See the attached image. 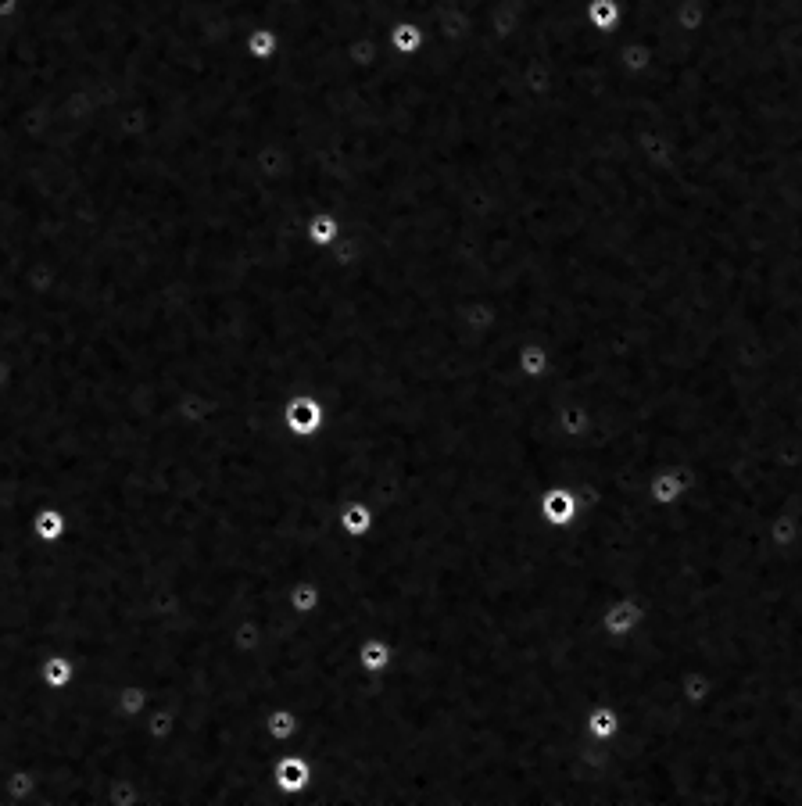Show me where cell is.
Wrapping results in <instances>:
<instances>
[{
	"label": "cell",
	"instance_id": "7",
	"mask_svg": "<svg viewBox=\"0 0 802 806\" xmlns=\"http://www.w3.org/2000/svg\"><path fill=\"white\" fill-rule=\"evenodd\" d=\"M273 781H276V789L287 792V796L308 792V789H312V760H308L305 753L283 756L280 764L273 767Z\"/></svg>",
	"mask_w": 802,
	"mask_h": 806
},
{
	"label": "cell",
	"instance_id": "2",
	"mask_svg": "<svg viewBox=\"0 0 802 806\" xmlns=\"http://www.w3.org/2000/svg\"><path fill=\"white\" fill-rule=\"evenodd\" d=\"M538 516L548 531H570L577 520H581V502H577V491L566 488V484H548L538 498Z\"/></svg>",
	"mask_w": 802,
	"mask_h": 806
},
{
	"label": "cell",
	"instance_id": "1",
	"mask_svg": "<svg viewBox=\"0 0 802 806\" xmlns=\"http://www.w3.org/2000/svg\"><path fill=\"white\" fill-rule=\"evenodd\" d=\"M645 617H649L645 602L634 599V595H616V599H609L606 606H602V613H598V627H602L606 638L623 642V638H631L634 631L645 624Z\"/></svg>",
	"mask_w": 802,
	"mask_h": 806
},
{
	"label": "cell",
	"instance_id": "6",
	"mask_svg": "<svg viewBox=\"0 0 802 806\" xmlns=\"http://www.w3.org/2000/svg\"><path fill=\"white\" fill-rule=\"evenodd\" d=\"M355 663H359V670H362V674H369V678H380V674H387V670L394 667L391 638H384V635L362 638V642L355 645Z\"/></svg>",
	"mask_w": 802,
	"mask_h": 806
},
{
	"label": "cell",
	"instance_id": "15",
	"mask_svg": "<svg viewBox=\"0 0 802 806\" xmlns=\"http://www.w3.org/2000/svg\"><path fill=\"white\" fill-rule=\"evenodd\" d=\"M520 369H523V377H530V380L545 377V373H548V352H545V348H538V344H530V348H523V355H520Z\"/></svg>",
	"mask_w": 802,
	"mask_h": 806
},
{
	"label": "cell",
	"instance_id": "20",
	"mask_svg": "<svg viewBox=\"0 0 802 806\" xmlns=\"http://www.w3.org/2000/svg\"><path fill=\"white\" fill-rule=\"evenodd\" d=\"M51 678L54 681H65V663H51Z\"/></svg>",
	"mask_w": 802,
	"mask_h": 806
},
{
	"label": "cell",
	"instance_id": "3",
	"mask_svg": "<svg viewBox=\"0 0 802 806\" xmlns=\"http://www.w3.org/2000/svg\"><path fill=\"white\" fill-rule=\"evenodd\" d=\"M645 491H649L652 506L677 509L688 498V491H692V473L684 470V466H659L649 477V488Z\"/></svg>",
	"mask_w": 802,
	"mask_h": 806
},
{
	"label": "cell",
	"instance_id": "19",
	"mask_svg": "<svg viewBox=\"0 0 802 806\" xmlns=\"http://www.w3.org/2000/svg\"><path fill=\"white\" fill-rule=\"evenodd\" d=\"M43 516H47V520H43V534H47V538H54V534L61 531V520L54 513H43Z\"/></svg>",
	"mask_w": 802,
	"mask_h": 806
},
{
	"label": "cell",
	"instance_id": "16",
	"mask_svg": "<svg viewBox=\"0 0 802 806\" xmlns=\"http://www.w3.org/2000/svg\"><path fill=\"white\" fill-rule=\"evenodd\" d=\"M623 65H627L631 72H645L652 65L649 47H641V43H631V47H623Z\"/></svg>",
	"mask_w": 802,
	"mask_h": 806
},
{
	"label": "cell",
	"instance_id": "9",
	"mask_svg": "<svg viewBox=\"0 0 802 806\" xmlns=\"http://www.w3.org/2000/svg\"><path fill=\"white\" fill-rule=\"evenodd\" d=\"M767 541L777 552H795L802 545V516L792 509H777L767 520Z\"/></svg>",
	"mask_w": 802,
	"mask_h": 806
},
{
	"label": "cell",
	"instance_id": "13",
	"mask_svg": "<svg viewBox=\"0 0 802 806\" xmlns=\"http://www.w3.org/2000/svg\"><path fill=\"white\" fill-rule=\"evenodd\" d=\"M588 22L591 29L613 33L620 26V0H588Z\"/></svg>",
	"mask_w": 802,
	"mask_h": 806
},
{
	"label": "cell",
	"instance_id": "14",
	"mask_svg": "<svg viewBox=\"0 0 802 806\" xmlns=\"http://www.w3.org/2000/svg\"><path fill=\"white\" fill-rule=\"evenodd\" d=\"M301 717L294 710H273L269 717H265V728H269V738H276V742H287V738L298 731Z\"/></svg>",
	"mask_w": 802,
	"mask_h": 806
},
{
	"label": "cell",
	"instance_id": "11",
	"mask_svg": "<svg viewBox=\"0 0 802 806\" xmlns=\"http://www.w3.org/2000/svg\"><path fill=\"white\" fill-rule=\"evenodd\" d=\"M591 427H595V412H591V405L563 402L559 409H555V430H559L563 438H584V434H591Z\"/></svg>",
	"mask_w": 802,
	"mask_h": 806
},
{
	"label": "cell",
	"instance_id": "8",
	"mask_svg": "<svg viewBox=\"0 0 802 806\" xmlns=\"http://www.w3.org/2000/svg\"><path fill=\"white\" fill-rule=\"evenodd\" d=\"M713 695H717V681H713V674H706V670H684L681 674V699L684 706L692 713H702L709 710V703H713Z\"/></svg>",
	"mask_w": 802,
	"mask_h": 806
},
{
	"label": "cell",
	"instance_id": "5",
	"mask_svg": "<svg viewBox=\"0 0 802 806\" xmlns=\"http://www.w3.org/2000/svg\"><path fill=\"white\" fill-rule=\"evenodd\" d=\"M283 427L291 430L294 438H316L323 430V405L316 398H294L283 409Z\"/></svg>",
	"mask_w": 802,
	"mask_h": 806
},
{
	"label": "cell",
	"instance_id": "10",
	"mask_svg": "<svg viewBox=\"0 0 802 806\" xmlns=\"http://www.w3.org/2000/svg\"><path fill=\"white\" fill-rule=\"evenodd\" d=\"M620 731H623V717L616 706L595 703L588 713H584V735H588L591 742H616Z\"/></svg>",
	"mask_w": 802,
	"mask_h": 806
},
{
	"label": "cell",
	"instance_id": "12",
	"mask_svg": "<svg viewBox=\"0 0 802 806\" xmlns=\"http://www.w3.org/2000/svg\"><path fill=\"white\" fill-rule=\"evenodd\" d=\"M319 602H323V592H319L316 581H298L291 592H287V606H291L298 617H316Z\"/></svg>",
	"mask_w": 802,
	"mask_h": 806
},
{
	"label": "cell",
	"instance_id": "17",
	"mask_svg": "<svg viewBox=\"0 0 802 806\" xmlns=\"http://www.w3.org/2000/svg\"><path fill=\"white\" fill-rule=\"evenodd\" d=\"M308 237L316 244H330L333 237H337V223H333L330 215H319V219H312V226H308Z\"/></svg>",
	"mask_w": 802,
	"mask_h": 806
},
{
	"label": "cell",
	"instance_id": "4",
	"mask_svg": "<svg viewBox=\"0 0 802 806\" xmlns=\"http://www.w3.org/2000/svg\"><path fill=\"white\" fill-rule=\"evenodd\" d=\"M337 527H341L344 538L366 541L369 534L376 531L373 502H366V498H348V502H341V509H337Z\"/></svg>",
	"mask_w": 802,
	"mask_h": 806
},
{
	"label": "cell",
	"instance_id": "18",
	"mask_svg": "<svg viewBox=\"0 0 802 806\" xmlns=\"http://www.w3.org/2000/svg\"><path fill=\"white\" fill-rule=\"evenodd\" d=\"M394 47H398V51H416V47H419V29L416 26H398V29H394Z\"/></svg>",
	"mask_w": 802,
	"mask_h": 806
}]
</instances>
